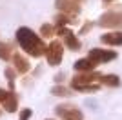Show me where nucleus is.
I'll return each instance as SVG.
<instances>
[{
	"label": "nucleus",
	"mask_w": 122,
	"mask_h": 120,
	"mask_svg": "<svg viewBox=\"0 0 122 120\" xmlns=\"http://www.w3.org/2000/svg\"><path fill=\"white\" fill-rule=\"evenodd\" d=\"M71 87L75 91H80V93H95V91L100 89V82H95V84H71Z\"/></svg>",
	"instance_id": "obj_12"
},
{
	"label": "nucleus",
	"mask_w": 122,
	"mask_h": 120,
	"mask_svg": "<svg viewBox=\"0 0 122 120\" xmlns=\"http://www.w3.org/2000/svg\"><path fill=\"white\" fill-rule=\"evenodd\" d=\"M31 113H33V111L27 109V107H25V109H22V111H20V118H18V120H29Z\"/></svg>",
	"instance_id": "obj_19"
},
{
	"label": "nucleus",
	"mask_w": 122,
	"mask_h": 120,
	"mask_svg": "<svg viewBox=\"0 0 122 120\" xmlns=\"http://www.w3.org/2000/svg\"><path fill=\"white\" fill-rule=\"evenodd\" d=\"M56 35L64 36V42H66V45L69 49H78V47H80V42L73 35V31H69L67 27H64V25H58V27H56Z\"/></svg>",
	"instance_id": "obj_7"
},
{
	"label": "nucleus",
	"mask_w": 122,
	"mask_h": 120,
	"mask_svg": "<svg viewBox=\"0 0 122 120\" xmlns=\"http://www.w3.org/2000/svg\"><path fill=\"white\" fill-rule=\"evenodd\" d=\"M100 40L107 45H122V33L120 31H111V33L102 35Z\"/></svg>",
	"instance_id": "obj_10"
},
{
	"label": "nucleus",
	"mask_w": 122,
	"mask_h": 120,
	"mask_svg": "<svg viewBox=\"0 0 122 120\" xmlns=\"http://www.w3.org/2000/svg\"><path fill=\"white\" fill-rule=\"evenodd\" d=\"M51 93L56 96H67L69 95V89H66V87H62V85H55L53 89H51Z\"/></svg>",
	"instance_id": "obj_16"
},
{
	"label": "nucleus",
	"mask_w": 122,
	"mask_h": 120,
	"mask_svg": "<svg viewBox=\"0 0 122 120\" xmlns=\"http://www.w3.org/2000/svg\"><path fill=\"white\" fill-rule=\"evenodd\" d=\"M16 42L20 45L25 53H29L31 56H40V55H46V44L40 36L36 35L33 29L29 27H18L16 29Z\"/></svg>",
	"instance_id": "obj_1"
},
{
	"label": "nucleus",
	"mask_w": 122,
	"mask_h": 120,
	"mask_svg": "<svg viewBox=\"0 0 122 120\" xmlns=\"http://www.w3.org/2000/svg\"><path fill=\"white\" fill-rule=\"evenodd\" d=\"M98 82H102V84H106V85H111V87H113V85L117 87V85L120 84V80H118L117 75H102Z\"/></svg>",
	"instance_id": "obj_15"
},
{
	"label": "nucleus",
	"mask_w": 122,
	"mask_h": 120,
	"mask_svg": "<svg viewBox=\"0 0 122 120\" xmlns=\"http://www.w3.org/2000/svg\"><path fill=\"white\" fill-rule=\"evenodd\" d=\"M51 33H53L51 25H47V24H44V25H42V35H44V36H49Z\"/></svg>",
	"instance_id": "obj_20"
},
{
	"label": "nucleus",
	"mask_w": 122,
	"mask_h": 120,
	"mask_svg": "<svg viewBox=\"0 0 122 120\" xmlns=\"http://www.w3.org/2000/svg\"><path fill=\"white\" fill-rule=\"evenodd\" d=\"M56 115L62 116L64 120H82L84 115H82V111L76 107V105H71V104H60L56 105Z\"/></svg>",
	"instance_id": "obj_3"
},
{
	"label": "nucleus",
	"mask_w": 122,
	"mask_h": 120,
	"mask_svg": "<svg viewBox=\"0 0 122 120\" xmlns=\"http://www.w3.org/2000/svg\"><path fill=\"white\" fill-rule=\"evenodd\" d=\"M100 73L95 71H86V73H78L75 78L71 80V84H93L95 80H100Z\"/></svg>",
	"instance_id": "obj_8"
},
{
	"label": "nucleus",
	"mask_w": 122,
	"mask_h": 120,
	"mask_svg": "<svg viewBox=\"0 0 122 120\" xmlns=\"http://www.w3.org/2000/svg\"><path fill=\"white\" fill-rule=\"evenodd\" d=\"M78 73H86V71H93V67H95V62H93L91 58H80L76 60L75 65H73Z\"/></svg>",
	"instance_id": "obj_11"
},
{
	"label": "nucleus",
	"mask_w": 122,
	"mask_h": 120,
	"mask_svg": "<svg viewBox=\"0 0 122 120\" xmlns=\"http://www.w3.org/2000/svg\"><path fill=\"white\" fill-rule=\"evenodd\" d=\"M62 53H64V45L58 42V40H53L49 45H47L46 51V58L49 65H58L62 62Z\"/></svg>",
	"instance_id": "obj_2"
},
{
	"label": "nucleus",
	"mask_w": 122,
	"mask_h": 120,
	"mask_svg": "<svg viewBox=\"0 0 122 120\" xmlns=\"http://www.w3.org/2000/svg\"><path fill=\"white\" fill-rule=\"evenodd\" d=\"M55 5L60 13L71 15V16L78 15V11H80V7H78V4H76L75 0H55Z\"/></svg>",
	"instance_id": "obj_6"
},
{
	"label": "nucleus",
	"mask_w": 122,
	"mask_h": 120,
	"mask_svg": "<svg viewBox=\"0 0 122 120\" xmlns=\"http://www.w3.org/2000/svg\"><path fill=\"white\" fill-rule=\"evenodd\" d=\"M13 65L16 67V71H18L20 75L27 73V71H29V67H31L29 62H27V58H24L20 53H13Z\"/></svg>",
	"instance_id": "obj_9"
},
{
	"label": "nucleus",
	"mask_w": 122,
	"mask_h": 120,
	"mask_svg": "<svg viewBox=\"0 0 122 120\" xmlns=\"http://www.w3.org/2000/svg\"><path fill=\"white\" fill-rule=\"evenodd\" d=\"M5 78L9 80V87L13 89V87H15V73H13V69H11V67H7V69H5Z\"/></svg>",
	"instance_id": "obj_17"
},
{
	"label": "nucleus",
	"mask_w": 122,
	"mask_h": 120,
	"mask_svg": "<svg viewBox=\"0 0 122 120\" xmlns=\"http://www.w3.org/2000/svg\"><path fill=\"white\" fill-rule=\"evenodd\" d=\"M87 58H91L93 62H95V65L98 64H106V62H111V60L117 58V53L115 51H109V49H98V47H95V49L89 51V56Z\"/></svg>",
	"instance_id": "obj_4"
},
{
	"label": "nucleus",
	"mask_w": 122,
	"mask_h": 120,
	"mask_svg": "<svg viewBox=\"0 0 122 120\" xmlns=\"http://www.w3.org/2000/svg\"><path fill=\"white\" fill-rule=\"evenodd\" d=\"M11 53H15V51H11V45L5 44V42H0V58L2 60H11L13 58Z\"/></svg>",
	"instance_id": "obj_14"
},
{
	"label": "nucleus",
	"mask_w": 122,
	"mask_h": 120,
	"mask_svg": "<svg viewBox=\"0 0 122 120\" xmlns=\"http://www.w3.org/2000/svg\"><path fill=\"white\" fill-rule=\"evenodd\" d=\"M7 96H9V91H5V89H2V87H0V102H4Z\"/></svg>",
	"instance_id": "obj_21"
},
{
	"label": "nucleus",
	"mask_w": 122,
	"mask_h": 120,
	"mask_svg": "<svg viewBox=\"0 0 122 120\" xmlns=\"http://www.w3.org/2000/svg\"><path fill=\"white\" fill-rule=\"evenodd\" d=\"M71 18H73L71 15H58V16H56V24H58V25L69 24V22H71Z\"/></svg>",
	"instance_id": "obj_18"
},
{
	"label": "nucleus",
	"mask_w": 122,
	"mask_h": 120,
	"mask_svg": "<svg viewBox=\"0 0 122 120\" xmlns=\"http://www.w3.org/2000/svg\"><path fill=\"white\" fill-rule=\"evenodd\" d=\"M98 24L102 27H122V9L120 11H107L100 16Z\"/></svg>",
	"instance_id": "obj_5"
},
{
	"label": "nucleus",
	"mask_w": 122,
	"mask_h": 120,
	"mask_svg": "<svg viewBox=\"0 0 122 120\" xmlns=\"http://www.w3.org/2000/svg\"><path fill=\"white\" fill-rule=\"evenodd\" d=\"M104 2H113V0H104Z\"/></svg>",
	"instance_id": "obj_22"
},
{
	"label": "nucleus",
	"mask_w": 122,
	"mask_h": 120,
	"mask_svg": "<svg viewBox=\"0 0 122 120\" xmlns=\"http://www.w3.org/2000/svg\"><path fill=\"white\" fill-rule=\"evenodd\" d=\"M2 105H4L5 111H9V113H13V111H16V105H18V100H16L15 93H9V96L2 102Z\"/></svg>",
	"instance_id": "obj_13"
}]
</instances>
